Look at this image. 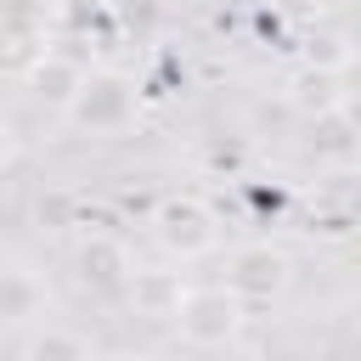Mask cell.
<instances>
[{
    "label": "cell",
    "mask_w": 361,
    "mask_h": 361,
    "mask_svg": "<svg viewBox=\"0 0 361 361\" xmlns=\"http://www.w3.org/2000/svg\"><path fill=\"white\" fill-rule=\"evenodd\" d=\"M62 118L79 135H96V141L130 135L135 118H141V85L124 68H85V85L73 90V102L62 107Z\"/></svg>",
    "instance_id": "cell-1"
},
{
    "label": "cell",
    "mask_w": 361,
    "mask_h": 361,
    "mask_svg": "<svg viewBox=\"0 0 361 361\" xmlns=\"http://www.w3.org/2000/svg\"><path fill=\"white\" fill-rule=\"evenodd\" d=\"M130 271H135V259H130L124 237H113V231H79V243H73V276H79V288H90V293H124Z\"/></svg>",
    "instance_id": "cell-6"
},
{
    "label": "cell",
    "mask_w": 361,
    "mask_h": 361,
    "mask_svg": "<svg viewBox=\"0 0 361 361\" xmlns=\"http://www.w3.org/2000/svg\"><path fill=\"white\" fill-rule=\"evenodd\" d=\"M243 322H248V310H243L226 288H186L169 327H175L192 350H226V344L243 333Z\"/></svg>",
    "instance_id": "cell-5"
},
{
    "label": "cell",
    "mask_w": 361,
    "mask_h": 361,
    "mask_svg": "<svg viewBox=\"0 0 361 361\" xmlns=\"http://www.w3.org/2000/svg\"><path fill=\"white\" fill-rule=\"evenodd\" d=\"M51 310V288L28 265H0V327H34Z\"/></svg>",
    "instance_id": "cell-7"
},
{
    "label": "cell",
    "mask_w": 361,
    "mask_h": 361,
    "mask_svg": "<svg viewBox=\"0 0 361 361\" xmlns=\"http://www.w3.org/2000/svg\"><path fill=\"white\" fill-rule=\"evenodd\" d=\"M152 243L169 254V259H203L220 248V214L209 197L197 192H164L152 203Z\"/></svg>",
    "instance_id": "cell-2"
},
{
    "label": "cell",
    "mask_w": 361,
    "mask_h": 361,
    "mask_svg": "<svg viewBox=\"0 0 361 361\" xmlns=\"http://www.w3.org/2000/svg\"><path fill=\"white\" fill-rule=\"evenodd\" d=\"M288 107H299L305 118H316V113H327V107H338V102H350V90H344V73H333V68H299L293 79H288Z\"/></svg>",
    "instance_id": "cell-11"
},
{
    "label": "cell",
    "mask_w": 361,
    "mask_h": 361,
    "mask_svg": "<svg viewBox=\"0 0 361 361\" xmlns=\"http://www.w3.org/2000/svg\"><path fill=\"white\" fill-rule=\"evenodd\" d=\"M310 141H316V164L355 169V113H350V102L316 113V118H310Z\"/></svg>",
    "instance_id": "cell-10"
},
{
    "label": "cell",
    "mask_w": 361,
    "mask_h": 361,
    "mask_svg": "<svg viewBox=\"0 0 361 361\" xmlns=\"http://www.w3.org/2000/svg\"><path fill=\"white\" fill-rule=\"evenodd\" d=\"M56 0H0V73L23 79L51 51Z\"/></svg>",
    "instance_id": "cell-4"
},
{
    "label": "cell",
    "mask_w": 361,
    "mask_h": 361,
    "mask_svg": "<svg viewBox=\"0 0 361 361\" xmlns=\"http://www.w3.org/2000/svg\"><path fill=\"white\" fill-rule=\"evenodd\" d=\"M305 62H310V68L350 73V62H355V51H350V34H338V28H316V34H310V51H305Z\"/></svg>",
    "instance_id": "cell-13"
},
{
    "label": "cell",
    "mask_w": 361,
    "mask_h": 361,
    "mask_svg": "<svg viewBox=\"0 0 361 361\" xmlns=\"http://www.w3.org/2000/svg\"><path fill=\"white\" fill-rule=\"evenodd\" d=\"M23 85H28L45 107H56V113H62V107L73 102V90L85 85V62H73L68 51H56V45H51V51H45V56L23 73Z\"/></svg>",
    "instance_id": "cell-9"
},
{
    "label": "cell",
    "mask_w": 361,
    "mask_h": 361,
    "mask_svg": "<svg viewBox=\"0 0 361 361\" xmlns=\"http://www.w3.org/2000/svg\"><path fill=\"white\" fill-rule=\"evenodd\" d=\"M141 361H186V355H175V350H158V355H141Z\"/></svg>",
    "instance_id": "cell-15"
},
{
    "label": "cell",
    "mask_w": 361,
    "mask_h": 361,
    "mask_svg": "<svg viewBox=\"0 0 361 361\" xmlns=\"http://www.w3.org/2000/svg\"><path fill=\"white\" fill-rule=\"evenodd\" d=\"M180 293H186L180 271H141V265H135V271H130V282H124L130 310H135V316H147V322H175Z\"/></svg>",
    "instance_id": "cell-8"
},
{
    "label": "cell",
    "mask_w": 361,
    "mask_h": 361,
    "mask_svg": "<svg viewBox=\"0 0 361 361\" xmlns=\"http://www.w3.org/2000/svg\"><path fill=\"white\" fill-rule=\"evenodd\" d=\"M17 361H96V350H90V338L85 333H73V327H56V322H34L28 327V338H23V350H17Z\"/></svg>",
    "instance_id": "cell-12"
},
{
    "label": "cell",
    "mask_w": 361,
    "mask_h": 361,
    "mask_svg": "<svg viewBox=\"0 0 361 361\" xmlns=\"http://www.w3.org/2000/svg\"><path fill=\"white\" fill-rule=\"evenodd\" d=\"M220 288H226L243 310H265V305H276V299L293 288V259H288V248H276V243H243V248H231Z\"/></svg>",
    "instance_id": "cell-3"
},
{
    "label": "cell",
    "mask_w": 361,
    "mask_h": 361,
    "mask_svg": "<svg viewBox=\"0 0 361 361\" xmlns=\"http://www.w3.org/2000/svg\"><path fill=\"white\" fill-rule=\"evenodd\" d=\"M17 152H23V141H17V124H11L6 113H0V175H6L11 164H17Z\"/></svg>",
    "instance_id": "cell-14"
}]
</instances>
